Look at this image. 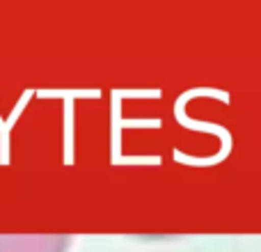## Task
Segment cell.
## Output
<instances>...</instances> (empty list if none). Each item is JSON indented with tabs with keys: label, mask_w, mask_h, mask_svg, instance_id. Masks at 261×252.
Returning a JSON list of instances; mask_svg holds the SVG:
<instances>
[{
	"label": "cell",
	"mask_w": 261,
	"mask_h": 252,
	"mask_svg": "<svg viewBox=\"0 0 261 252\" xmlns=\"http://www.w3.org/2000/svg\"><path fill=\"white\" fill-rule=\"evenodd\" d=\"M71 236L67 234H28L0 236V252H67Z\"/></svg>",
	"instance_id": "obj_1"
}]
</instances>
